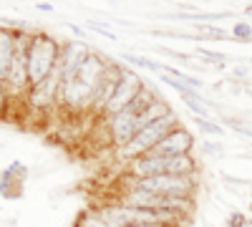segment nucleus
Wrapping results in <instances>:
<instances>
[{
    "instance_id": "obj_1",
    "label": "nucleus",
    "mask_w": 252,
    "mask_h": 227,
    "mask_svg": "<svg viewBox=\"0 0 252 227\" xmlns=\"http://www.w3.org/2000/svg\"><path fill=\"white\" fill-rule=\"evenodd\" d=\"M61 61V43L48 35L46 31H35L31 35V43H28V78H31V89H35L38 84L56 71Z\"/></svg>"
},
{
    "instance_id": "obj_2",
    "label": "nucleus",
    "mask_w": 252,
    "mask_h": 227,
    "mask_svg": "<svg viewBox=\"0 0 252 227\" xmlns=\"http://www.w3.org/2000/svg\"><path fill=\"white\" fill-rule=\"evenodd\" d=\"M177 127H182L179 119H177V114H174V111L164 114L161 119H157V121H152V124H146V127H141L129 141L124 144L121 149H116V157H119L124 164H129V162L136 159V157L149 154L157 144H159L166 134H169V131H174Z\"/></svg>"
},
{
    "instance_id": "obj_3",
    "label": "nucleus",
    "mask_w": 252,
    "mask_h": 227,
    "mask_svg": "<svg viewBox=\"0 0 252 227\" xmlns=\"http://www.w3.org/2000/svg\"><path fill=\"white\" fill-rule=\"evenodd\" d=\"M197 174H159V177H144V179H126L124 187H134L141 192L164 195V197H184L194 199L197 192Z\"/></svg>"
},
{
    "instance_id": "obj_4",
    "label": "nucleus",
    "mask_w": 252,
    "mask_h": 227,
    "mask_svg": "<svg viewBox=\"0 0 252 227\" xmlns=\"http://www.w3.org/2000/svg\"><path fill=\"white\" fill-rule=\"evenodd\" d=\"M144 89H146V84H144V81H141L129 66H119V81H116V89H114V94H111V98H109L106 109H103V119L124 111Z\"/></svg>"
},
{
    "instance_id": "obj_5",
    "label": "nucleus",
    "mask_w": 252,
    "mask_h": 227,
    "mask_svg": "<svg viewBox=\"0 0 252 227\" xmlns=\"http://www.w3.org/2000/svg\"><path fill=\"white\" fill-rule=\"evenodd\" d=\"M197 147L194 134L189 131L187 127H177L174 131L166 134L157 147L149 152L152 157H161V159H172V157H184V154H192V149Z\"/></svg>"
},
{
    "instance_id": "obj_6",
    "label": "nucleus",
    "mask_w": 252,
    "mask_h": 227,
    "mask_svg": "<svg viewBox=\"0 0 252 227\" xmlns=\"http://www.w3.org/2000/svg\"><path fill=\"white\" fill-rule=\"evenodd\" d=\"M91 46L86 40H68V43L61 46V71H63V78H73L78 73V68L83 66V61L91 56Z\"/></svg>"
},
{
    "instance_id": "obj_7",
    "label": "nucleus",
    "mask_w": 252,
    "mask_h": 227,
    "mask_svg": "<svg viewBox=\"0 0 252 227\" xmlns=\"http://www.w3.org/2000/svg\"><path fill=\"white\" fill-rule=\"evenodd\" d=\"M15 28H5L0 26V84H5L13 56H15Z\"/></svg>"
},
{
    "instance_id": "obj_8",
    "label": "nucleus",
    "mask_w": 252,
    "mask_h": 227,
    "mask_svg": "<svg viewBox=\"0 0 252 227\" xmlns=\"http://www.w3.org/2000/svg\"><path fill=\"white\" fill-rule=\"evenodd\" d=\"M182 101L184 106L189 109V114L197 116V119H212V101H207L199 91H189V94H182Z\"/></svg>"
},
{
    "instance_id": "obj_9",
    "label": "nucleus",
    "mask_w": 252,
    "mask_h": 227,
    "mask_svg": "<svg viewBox=\"0 0 252 227\" xmlns=\"http://www.w3.org/2000/svg\"><path fill=\"white\" fill-rule=\"evenodd\" d=\"M194 56L202 58L204 64H209V66L217 68V71H222V68L227 66V56H224V53H220V51H209V48H204V46H197V48H194Z\"/></svg>"
},
{
    "instance_id": "obj_10",
    "label": "nucleus",
    "mask_w": 252,
    "mask_h": 227,
    "mask_svg": "<svg viewBox=\"0 0 252 227\" xmlns=\"http://www.w3.org/2000/svg\"><path fill=\"white\" fill-rule=\"evenodd\" d=\"M124 64L139 66L144 71H157V73H161V66H164V64H157V61L146 58V56H136V53H124Z\"/></svg>"
},
{
    "instance_id": "obj_11",
    "label": "nucleus",
    "mask_w": 252,
    "mask_h": 227,
    "mask_svg": "<svg viewBox=\"0 0 252 227\" xmlns=\"http://www.w3.org/2000/svg\"><path fill=\"white\" fill-rule=\"evenodd\" d=\"M192 124L207 136H222L224 134V127H220L215 119H197V116H192Z\"/></svg>"
},
{
    "instance_id": "obj_12",
    "label": "nucleus",
    "mask_w": 252,
    "mask_h": 227,
    "mask_svg": "<svg viewBox=\"0 0 252 227\" xmlns=\"http://www.w3.org/2000/svg\"><path fill=\"white\" fill-rule=\"evenodd\" d=\"M229 38L237 40V43H252V23H245V20L235 23L229 31Z\"/></svg>"
},
{
    "instance_id": "obj_13",
    "label": "nucleus",
    "mask_w": 252,
    "mask_h": 227,
    "mask_svg": "<svg viewBox=\"0 0 252 227\" xmlns=\"http://www.w3.org/2000/svg\"><path fill=\"white\" fill-rule=\"evenodd\" d=\"M194 33H197V38H215V40H224V38H229V33L224 31V28H220V26H194Z\"/></svg>"
},
{
    "instance_id": "obj_14",
    "label": "nucleus",
    "mask_w": 252,
    "mask_h": 227,
    "mask_svg": "<svg viewBox=\"0 0 252 227\" xmlns=\"http://www.w3.org/2000/svg\"><path fill=\"white\" fill-rule=\"evenodd\" d=\"M222 121H224V124H227V127L232 129L235 134L252 139V127H250V124H245V121H240V119H235V116H227V114H222Z\"/></svg>"
},
{
    "instance_id": "obj_15",
    "label": "nucleus",
    "mask_w": 252,
    "mask_h": 227,
    "mask_svg": "<svg viewBox=\"0 0 252 227\" xmlns=\"http://www.w3.org/2000/svg\"><path fill=\"white\" fill-rule=\"evenodd\" d=\"M199 149L207 154V157H224V147H222V144L220 141H212V139H204L202 144H199Z\"/></svg>"
},
{
    "instance_id": "obj_16",
    "label": "nucleus",
    "mask_w": 252,
    "mask_h": 227,
    "mask_svg": "<svg viewBox=\"0 0 252 227\" xmlns=\"http://www.w3.org/2000/svg\"><path fill=\"white\" fill-rule=\"evenodd\" d=\"M157 51L164 53V56H169V58H174V61H182V64H192V53H182V51L166 48V46H157Z\"/></svg>"
},
{
    "instance_id": "obj_17",
    "label": "nucleus",
    "mask_w": 252,
    "mask_h": 227,
    "mask_svg": "<svg viewBox=\"0 0 252 227\" xmlns=\"http://www.w3.org/2000/svg\"><path fill=\"white\" fill-rule=\"evenodd\" d=\"M247 222H250L247 215L240 212V210H232V215L227 217V225H229V227H247Z\"/></svg>"
},
{
    "instance_id": "obj_18",
    "label": "nucleus",
    "mask_w": 252,
    "mask_h": 227,
    "mask_svg": "<svg viewBox=\"0 0 252 227\" xmlns=\"http://www.w3.org/2000/svg\"><path fill=\"white\" fill-rule=\"evenodd\" d=\"M89 31H94V33H98L103 38H109V40H116V33L109 31V28H103V23H96V20H91V23H89Z\"/></svg>"
},
{
    "instance_id": "obj_19",
    "label": "nucleus",
    "mask_w": 252,
    "mask_h": 227,
    "mask_svg": "<svg viewBox=\"0 0 252 227\" xmlns=\"http://www.w3.org/2000/svg\"><path fill=\"white\" fill-rule=\"evenodd\" d=\"M222 179L227 184H240V187H252V182L250 179H240V177H229V174H222Z\"/></svg>"
},
{
    "instance_id": "obj_20",
    "label": "nucleus",
    "mask_w": 252,
    "mask_h": 227,
    "mask_svg": "<svg viewBox=\"0 0 252 227\" xmlns=\"http://www.w3.org/2000/svg\"><path fill=\"white\" fill-rule=\"evenodd\" d=\"M5 106H8V91H5L3 84H0V116L5 114Z\"/></svg>"
},
{
    "instance_id": "obj_21",
    "label": "nucleus",
    "mask_w": 252,
    "mask_h": 227,
    "mask_svg": "<svg viewBox=\"0 0 252 227\" xmlns=\"http://www.w3.org/2000/svg\"><path fill=\"white\" fill-rule=\"evenodd\" d=\"M250 68H232V78H247Z\"/></svg>"
},
{
    "instance_id": "obj_22",
    "label": "nucleus",
    "mask_w": 252,
    "mask_h": 227,
    "mask_svg": "<svg viewBox=\"0 0 252 227\" xmlns=\"http://www.w3.org/2000/svg\"><path fill=\"white\" fill-rule=\"evenodd\" d=\"M35 8H38L40 13H53V5H48V3H38Z\"/></svg>"
},
{
    "instance_id": "obj_23",
    "label": "nucleus",
    "mask_w": 252,
    "mask_h": 227,
    "mask_svg": "<svg viewBox=\"0 0 252 227\" xmlns=\"http://www.w3.org/2000/svg\"><path fill=\"white\" fill-rule=\"evenodd\" d=\"M129 227H166V225H129Z\"/></svg>"
},
{
    "instance_id": "obj_24",
    "label": "nucleus",
    "mask_w": 252,
    "mask_h": 227,
    "mask_svg": "<svg viewBox=\"0 0 252 227\" xmlns=\"http://www.w3.org/2000/svg\"><path fill=\"white\" fill-rule=\"evenodd\" d=\"M245 15H250V18H252V5H247V8H245Z\"/></svg>"
},
{
    "instance_id": "obj_25",
    "label": "nucleus",
    "mask_w": 252,
    "mask_h": 227,
    "mask_svg": "<svg viewBox=\"0 0 252 227\" xmlns=\"http://www.w3.org/2000/svg\"><path fill=\"white\" fill-rule=\"evenodd\" d=\"M247 94H250V96H252V86H250V89H247Z\"/></svg>"
},
{
    "instance_id": "obj_26",
    "label": "nucleus",
    "mask_w": 252,
    "mask_h": 227,
    "mask_svg": "<svg viewBox=\"0 0 252 227\" xmlns=\"http://www.w3.org/2000/svg\"><path fill=\"white\" fill-rule=\"evenodd\" d=\"M250 215H252V202H250Z\"/></svg>"
}]
</instances>
